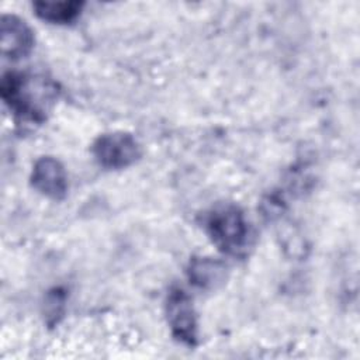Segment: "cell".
Instances as JSON below:
<instances>
[{"instance_id": "1", "label": "cell", "mask_w": 360, "mask_h": 360, "mask_svg": "<svg viewBox=\"0 0 360 360\" xmlns=\"http://www.w3.org/2000/svg\"><path fill=\"white\" fill-rule=\"evenodd\" d=\"M1 98L17 117L42 122L58 97L56 84L37 75L8 72L1 77Z\"/></svg>"}, {"instance_id": "2", "label": "cell", "mask_w": 360, "mask_h": 360, "mask_svg": "<svg viewBox=\"0 0 360 360\" xmlns=\"http://www.w3.org/2000/svg\"><path fill=\"white\" fill-rule=\"evenodd\" d=\"M205 231L225 255L239 256L250 245V228L242 210L233 204L214 207L205 217Z\"/></svg>"}, {"instance_id": "3", "label": "cell", "mask_w": 360, "mask_h": 360, "mask_svg": "<svg viewBox=\"0 0 360 360\" xmlns=\"http://www.w3.org/2000/svg\"><path fill=\"white\" fill-rule=\"evenodd\" d=\"M91 150L97 163L105 169L128 167L141 156L138 141L127 132H108L100 135L94 141Z\"/></svg>"}, {"instance_id": "4", "label": "cell", "mask_w": 360, "mask_h": 360, "mask_svg": "<svg viewBox=\"0 0 360 360\" xmlns=\"http://www.w3.org/2000/svg\"><path fill=\"white\" fill-rule=\"evenodd\" d=\"M166 314L173 336L187 346H195L198 340L195 312L190 297L181 288L170 290Z\"/></svg>"}, {"instance_id": "5", "label": "cell", "mask_w": 360, "mask_h": 360, "mask_svg": "<svg viewBox=\"0 0 360 360\" xmlns=\"http://www.w3.org/2000/svg\"><path fill=\"white\" fill-rule=\"evenodd\" d=\"M31 184L42 195L59 201L68 193V174L58 159L42 156L34 163Z\"/></svg>"}, {"instance_id": "6", "label": "cell", "mask_w": 360, "mask_h": 360, "mask_svg": "<svg viewBox=\"0 0 360 360\" xmlns=\"http://www.w3.org/2000/svg\"><path fill=\"white\" fill-rule=\"evenodd\" d=\"M1 55L11 60L25 58L34 48V32L28 24L17 15L3 14L0 22Z\"/></svg>"}, {"instance_id": "7", "label": "cell", "mask_w": 360, "mask_h": 360, "mask_svg": "<svg viewBox=\"0 0 360 360\" xmlns=\"http://www.w3.org/2000/svg\"><path fill=\"white\" fill-rule=\"evenodd\" d=\"M225 264L211 257H198L190 262L188 278L200 288H214L225 280Z\"/></svg>"}, {"instance_id": "8", "label": "cell", "mask_w": 360, "mask_h": 360, "mask_svg": "<svg viewBox=\"0 0 360 360\" xmlns=\"http://www.w3.org/2000/svg\"><path fill=\"white\" fill-rule=\"evenodd\" d=\"M83 8L82 1H35V14L52 24H69L75 21Z\"/></svg>"}]
</instances>
